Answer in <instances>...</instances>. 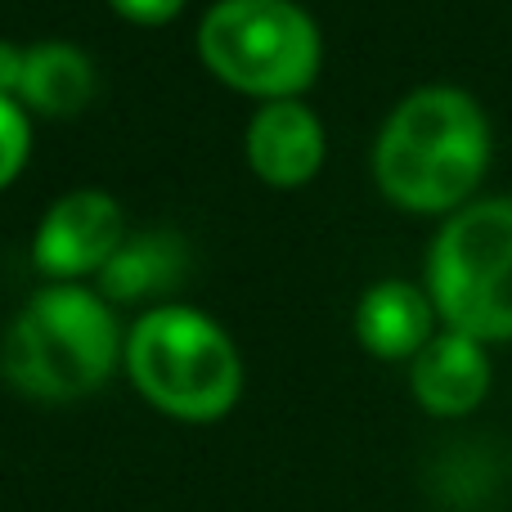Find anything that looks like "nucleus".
I'll return each instance as SVG.
<instances>
[{
  "instance_id": "1",
  "label": "nucleus",
  "mask_w": 512,
  "mask_h": 512,
  "mask_svg": "<svg viewBox=\"0 0 512 512\" xmlns=\"http://www.w3.org/2000/svg\"><path fill=\"white\" fill-rule=\"evenodd\" d=\"M490 167V122L459 86H418L373 144V180L396 207L441 216L468 207Z\"/></svg>"
},
{
  "instance_id": "2",
  "label": "nucleus",
  "mask_w": 512,
  "mask_h": 512,
  "mask_svg": "<svg viewBox=\"0 0 512 512\" xmlns=\"http://www.w3.org/2000/svg\"><path fill=\"white\" fill-rule=\"evenodd\" d=\"M117 355L122 337L108 301L81 283H50L14 315L0 369L23 396L81 400L104 387Z\"/></svg>"
},
{
  "instance_id": "3",
  "label": "nucleus",
  "mask_w": 512,
  "mask_h": 512,
  "mask_svg": "<svg viewBox=\"0 0 512 512\" xmlns=\"http://www.w3.org/2000/svg\"><path fill=\"white\" fill-rule=\"evenodd\" d=\"M122 360L149 405L185 423H216L243 391V364L216 319L194 306H158L135 319Z\"/></svg>"
},
{
  "instance_id": "4",
  "label": "nucleus",
  "mask_w": 512,
  "mask_h": 512,
  "mask_svg": "<svg viewBox=\"0 0 512 512\" xmlns=\"http://www.w3.org/2000/svg\"><path fill=\"white\" fill-rule=\"evenodd\" d=\"M427 297L445 328L472 342H512V198L468 203L427 252Z\"/></svg>"
},
{
  "instance_id": "5",
  "label": "nucleus",
  "mask_w": 512,
  "mask_h": 512,
  "mask_svg": "<svg viewBox=\"0 0 512 512\" xmlns=\"http://www.w3.org/2000/svg\"><path fill=\"white\" fill-rule=\"evenodd\" d=\"M198 54L225 86L297 99L319 72V27L292 0H216L198 23Z\"/></svg>"
},
{
  "instance_id": "6",
  "label": "nucleus",
  "mask_w": 512,
  "mask_h": 512,
  "mask_svg": "<svg viewBox=\"0 0 512 512\" xmlns=\"http://www.w3.org/2000/svg\"><path fill=\"white\" fill-rule=\"evenodd\" d=\"M122 239H126L122 207L108 194H99V189H77V194H63L41 216L32 256L45 274L72 283L81 274L104 270V261L122 248Z\"/></svg>"
},
{
  "instance_id": "7",
  "label": "nucleus",
  "mask_w": 512,
  "mask_h": 512,
  "mask_svg": "<svg viewBox=\"0 0 512 512\" xmlns=\"http://www.w3.org/2000/svg\"><path fill=\"white\" fill-rule=\"evenodd\" d=\"M248 162L274 189H297L324 167V126L301 99H270L248 126Z\"/></svg>"
},
{
  "instance_id": "8",
  "label": "nucleus",
  "mask_w": 512,
  "mask_h": 512,
  "mask_svg": "<svg viewBox=\"0 0 512 512\" xmlns=\"http://www.w3.org/2000/svg\"><path fill=\"white\" fill-rule=\"evenodd\" d=\"M409 391L432 418H468L490 391L486 346L454 328L436 333L409 360Z\"/></svg>"
},
{
  "instance_id": "9",
  "label": "nucleus",
  "mask_w": 512,
  "mask_h": 512,
  "mask_svg": "<svg viewBox=\"0 0 512 512\" xmlns=\"http://www.w3.org/2000/svg\"><path fill=\"white\" fill-rule=\"evenodd\" d=\"M436 306L405 279H382L355 306V337L373 360H414L432 342Z\"/></svg>"
},
{
  "instance_id": "10",
  "label": "nucleus",
  "mask_w": 512,
  "mask_h": 512,
  "mask_svg": "<svg viewBox=\"0 0 512 512\" xmlns=\"http://www.w3.org/2000/svg\"><path fill=\"white\" fill-rule=\"evenodd\" d=\"M189 270L185 239L167 230H144L122 239V248L104 261L99 270V297L108 301H140L176 288Z\"/></svg>"
},
{
  "instance_id": "11",
  "label": "nucleus",
  "mask_w": 512,
  "mask_h": 512,
  "mask_svg": "<svg viewBox=\"0 0 512 512\" xmlns=\"http://www.w3.org/2000/svg\"><path fill=\"white\" fill-rule=\"evenodd\" d=\"M95 95V68H90L86 50L68 41H41L27 45L23 63V86H18V104L45 117H68L81 113Z\"/></svg>"
},
{
  "instance_id": "12",
  "label": "nucleus",
  "mask_w": 512,
  "mask_h": 512,
  "mask_svg": "<svg viewBox=\"0 0 512 512\" xmlns=\"http://www.w3.org/2000/svg\"><path fill=\"white\" fill-rule=\"evenodd\" d=\"M32 131H27V108L18 99H0V189L23 171Z\"/></svg>"
},
{
  "instance_id": "13",
  "label": "nucleus",
  "mask_w": 512,
  "mask_h": 512,
  "mask_svg": "<svg viewBox=\"0 0 512 512\" xmlns=\"http://www.w3.org/2000/svg\"><path fill=\"white\" fill-rule=\"evenodd\" d=\"M108 5L117 9L122 18H131V23H167V18L180 14V5L185 0H108Z\"/></svg>"
},
{
  "instance_id": "14",
  "label": "nucleus",
  "mask_w": 512,
  "mask_h": 512,
  "mask_svg": "<svg viewBox=\"0 0 512 512\" xmlns=\"http://www.w3.org/2000/svg\"><path fill=\"white\" fill-rule=\"evenodd\" d=\"M23 63H27L23 45L0 41V99H18V86H23Z\"/></svg>"
}]
</instances>
